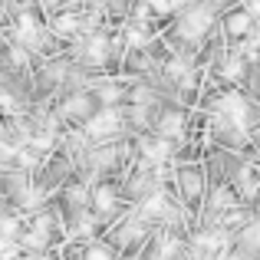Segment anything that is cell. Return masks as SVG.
I'll return each mask as SVG.
<instances>
[{
  "label": "cell",
  "mask_w": 260,
  "mask_h": 260,
  "mask_svg": "<svg viewBox=\"0 0 260 260\" xmlns=\"http://www.w3.org/2000/svg\"><path fill=\"white\" fill-rule=\"evenodd\" d=\"M168 188H175L172 194L184 204V208L198 211L201 201H204V191H208V168H204L198 158L194 161H175Z\"/></svg>",
  "instance_id": "cell-1"
},
{
  "label": "cell",
  "mask_w": 260,
  "mask_h": 260,
  "mask_svg": "<svg viewBox=\"0 0 260 260\" xmlns=\"http://www.w3.org/2000/svg\"><path fill=\"white\" fill-rule=\"evenodd\" d=\"M211 115H221L224 122L244 128V132H254V122H257L250 95L241 92L237 86H228V89H221V92L211 95Z\"/></svg>",
  "instance_id": "cell-2"
},
{
  "label": "cell",
  "mask_w": 260,
  "mask_h": 260,
  "mask_svg": "<svg viewBox=\"0 0 260 260\" xmlns=\"http://www.w3.org/2000/svg\"><path fill=\"white\" fill-rule=\"evenodd\" d=\"M214 7H208V4H191V7H184L181 13H178V20H175V43L178 46H201L204 40H208V33L214 30ZM178 46H172V53L178 50Z\"/></svg>",
  "instance_id": "cell-3"
},
{
  "label": "cell",
  "mask_w": 260,
  "mask_h": 260,
  "mask_svg": "<svg viewBox=\"0 0 260 260\" xmlns=\"http://www.w3.org/2000/svg\"><path fill=\"white\" fill-rule=\"evenodd\" d=\"M86 132V139L92 145H102V142H119L125 135V109L122 106H95L89 119L79 122Z\"/></svg>",
  "instance_id": "cell-4"
},
{
  "label": "cell",
  "mask_w": 260,
  "mask_h": 260,
  "mask_svg": "<svg viewBox=\"0 0 260 260\" xmlns=\"http://www.w3.org/2000/svg\"><path fill=\"white\" fill-rule=\"evenodd\" d=\"M7 37H10V43L37 53V56H43L46 46L53 43V37L43 26V20H40L37 13H30V10H17V17L10 20V33H7Z\"/></svg>",
  "instance_id": "cell-5"
},
{
  "label": "cell",
  "mask_w": 260,
  "mask_h": 260,
  "mask_svg": "<svg viewBox=\"0 0 260 260\" xmlns=\"http://www.w3.org/2000/svg\"><path fill=\"white\" fill-rule=\"evenodd\" d=\"M89 211H92L95 217H99L102 224H112L119 214H125V198H122V191H119V184H112V181H92L89 184Z\"/></svg>",
  "instance_id": "cell-6"
},
{
  "label": "cell",
  "mask_w": 260,
  "mask_h": 260,
  "mask_svg": "<svg viewBox=\"0 0 260 260\" xmlns=\"http://www.w3.org/2000/svg\"><path fill=\"white\" fill-rule=\"evenodd\" d=\"M188 128H191V119H188V112H181V109H161L158 115H155V122H152V132L155 135H161V139H168V142H184L188 139Z\"/></svg>",
  "instance_id": "cell-7"
},
{
  "label": "cell",
  "mask_w": 260,
  "mask_h": 260,
  "mask_svg": "<svg viewBox=\"0 0 260 260\" xmlns=\"http://www.w3.org/2000/svg\"><path fill=\"white\" fill-rule=\"evenodd\" d=\"M250 73V63L237 53V46H231V50L221 53V59H217V76H221L224 86H241L244 79H247Z\"/></svg>",
  "instance_id": "cell-8"
},
{
  "label": "cell",
  "mask_w": 260,
  "mask_h": 260,
  "mask_svg": "<svg viewBox=\"0 0 260 260\" xmlns=\"http://www.w3.org/2000/svg\"><path fill=\"white\" fill-rule=\"evenodd\" d=\"M221 30H224V40L237 43V40H244V37L254 33V17H250L247 10H228L224 20H221Z\"/></svg>",
  "instance_id": "cell-9"
},
{
  "label": "cell",
  "mask_w": 260,
  "mask_h": 260,
  "mask_svg": "<svg viewBox=\"0 0 260 260\" xmlns=\"http://www.w3.org/2000/svg\"><path fill=\"white\" fill-rule=\"evenodd\" d=\"M63 204L70 214H76V211H86L89 208V181H66L63 184Z\"/></svg>",
  "instance_id": "cell-10"
},
{
  "label": "cell",
  "mask_w": 260,
  "mask_h": 260,
  "mask_svg": "<svg viewBox=\"0 0 260 260\" xmlns=\"http://www.w3.org/2000/svg\"><path fill=\"white\" fill-rule=\"evenodd\" d=\"M115 257H119V250L112 247L109 237H92V241H86L83 250H79V260H115Z\"/></svg>",
  "instance_id": "cell-11"
},
{
  "label": "cell",
  "mask_w": 260,
  "mask_h": 260,
  "mask_svg": "<svg viewBox=\"0 0 260 260\" xmlns=\"http://www.w3.org/2000/svg\"><path fill=\"white\" fill-rule=\"evenodd\" d=\"M0 112L4 115H20L23 112V99H20L10 86H4V83H0Z\"/></svg>",
  "instance_id": "cell-12"
},
{
  "label": "cell",
  "mask_w": 260,
  "mask_h": 260,
  "mask_svg": "<svg viewBox=\"0 0 260 260\" xmlns=\"http://www.w3.org/2000/svg\"><path fill=\"white\" fill-rule=\"evenodd\" d=\"M7 59H10L17 70H26V73H30L33 53H30V50H23V46H17V43H10V46H7Z\"/></svg>",
  "instance_id": "cell-13"
}]
</instances>
